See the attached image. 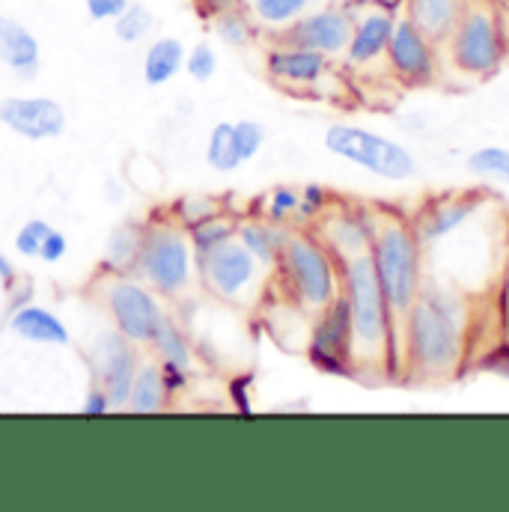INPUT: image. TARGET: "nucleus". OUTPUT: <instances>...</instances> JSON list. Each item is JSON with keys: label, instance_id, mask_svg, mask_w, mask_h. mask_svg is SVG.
Returning a JSON list of instances; mask_svg holds the SVG:
<instances>
[{"label": "nucleus", "instance_id": "0eeeda50", "mask_svg": "<svg viewBox=\"0 0 509 512\" xmlns=\"http://www.w3.org/2000/svg\"><path fill=\"white\" fill-rule=\"evenodd\" d=\"M307 355L316 370L331 373V376H355V352H352V319H349V304L343 295H337L328 307L319 310L310 340H307Z\"/></svg>", "mask_w": 509, "mask_h": 512}, {"label": "nucleus", "instance_id": "79ce46f5", "mask_svg": "<svg viewBox=\"0 0 509 512\" xmlns=\"http://www.w3.org/2000/svg\"><path fill=\"white\" fill-rule=\"evenodd\" d=\"M495 15H498V30H501V39H504V48H507L509 57V6L495 3Z\"/></svg>", "mask_w": 509, "mask_h": 512}, {"label": "nucleus", "instance_id": "58836bf2", "mask_svg": "<svg viewBox=\"0 0 509 512\" xmlns=\"http://www.w3.org/2000/svg\"><path fill=\"white\" fill-rule=\"evenodd\" d=\"M126 6L128 0H87V12L93 21H117Z\"/></svg>", "mask_w": 509, "mask_h": 512}, {"label": "nucleus", "instance_id": "a878e982", "mask_svg": "<svg viewBox=\"0 0 509 512\" xmlns=\"http://www.w3.org/2000/svg\"><path fill=\"white\" fill-rule=\"evenodd\" d=\"M465 170L474 179H489V182H504V185H509V146H501V143L477 146L465 158Z\"/></svg>", "mask_w": 509, "mask_h": 512}, {"label": "nucleus", "instance_id": "412c9836", "mask_svg": "<svg viewBox=\"0 0 509 512\" xmlns=\"http://www.w3.org/2000/svg\"><path fill=\"white\" fill-rule=\"evenodd\" d=\"M152 346H155V352L161 358V376H164L167 393L185 387L188 370H191V349H188V340L182 337V331L167 316L158 325V331L152 337Z\"/></svg>", "mask_w": 509, "mask_h": 512}, {"label": "nucleus", "instance_id": "2eb2a0df", "mask_svg": "<svg viewBox=\"0 0 509 512\" xmlns=\"http://www.w3.org/2000/svg\"><path fill=\"white\" fill-rule=\"evenodd\" d=\"M93 367L99 373V382L108 390L114 405H123L137 373V355L131 349V340L120 331H105L93 340Z\"/></svg>", "mask_w": 509, "mask_h": 512}, {"label": "nucleus", "instance_id": "a18cd8bd", "mask_svg": "<svg viewBox=\"0 0 509 512\" xmlns=\"http://www.w3.org/2000/svg\"><path fill=\"white\" fill-rule=\"evenodd\" d=\"M0 280H3L6 286H12V283H15V268H12V262H9L3 254H0Z\"/></svg>", "mask_w": 509, "mask_h": 512}, {"label": "nucleus", "instance_id": "6e6552de", "mask_svg": "<svg viewBox=\"0 0 509 512\" xmlns=\"http://www.w3.org/2000/svg\"><path fill=\"white\" fill-rule=\"evenodd\" d=\"M137 268L146 274V280L164 292L176 295L185 289L191 280V251L182 233L158 227L140 236V251H137Z\"/></svg>", "mask_w": 509, "mask_h": 512}, {"label": "nucleus", "instance_id": "9d476101", "mask_svg": "<svg viewBox=\"0 0 509 512\" xmlns=\"http://www.w3.org/2000/svg\"><path fill=\"white\" fill-rule=\"evenodd\" d=\"M486 203H489L486 191H447L426 200L411 218V227L423 242V248H432L456 236L462 227H468L486 209Z\"/></svg>", "mask_w": 509, "mask_h": 512}, {"label": "nucleus", "instance_id": "c03bdc74", "mask_svg": "<svg viewBox=\"0 0 509 512\" xmlns=\"http://www.w3.org/2000/svg\"><path fill=\"white\" fill-rule=\"evenodd\" d=\"M245 384H248V379H242V382H233V399H236V405L242 408V411H251V405H248V393H245Z\"/></svg>", "mask_w": 509, "mask_h": 512}, {"label": "nucleus", "instance_id": "c85d7f7f", "mask_svg": "<svg viewBox=\"0 0 509 512\" xmlns=\"http://www.w3.org/2000/svg\"><path fill=\"white\" fill-rule=\"evenodd\" d=\"M215 33H218L221 42H227L233 48H242V45H248L254 39V24L248 21L245 12L227 6V9H221L215 15Z\"/></svg>", "mask_w": 509, "mask_h": 512}, {"label": "nucleus", "instance_id": "473e14b6", "mask_svg": "<svg viewBox=\"0 0 509 512\" xmlns=\"http://www.w3.org/2000/svg\"><path fill=\"white\" fill-rule=\"evenodd\" d=\"M194 233H191V242H194V248H197V254H209L212 248H218V245H224V242H230L233 239V233H236V227L230 224V221H215V218H209V221H203V224H194L191 227Z\"/></svg>", "mask_w": 509, "mask_h": 512}, {"label": "nucleus", "instance_id": "6ab92c4d", "mask_svg": "<svg viewBox=\"0 0 509 512\" xmlns=\"http://www.w3.org/2000/svg\"><path fill=\"white\" fill-rule=\"evenodd\" d=\"M468 6L471 0H405L402 15L423 36H429L438 48H444V42L450 39V33L456 30Z\"/></svg>", "mask_w": 509, "mask_h": 512}, {"label": "nucleus", "instance_id": "f257e3e1", "mask_svg": "<svg viewBox=\"0 0 509 512\" xmlns=\"http://www.w3.org/2000/svg\"><path fill=\"white\" fill-rule=\"evenodd\" d=\"M468 301L426 280L399 322V373L411 384L450 382L468 358Z\"/></svg>", "mask_w": 509, "mask_h": 512}, {"label": "nucleus", "instance_id": "4468645a", "mask_svg": "<svg viewBox=\"0 0 509 512\" xmlns=\"http://www.w3.org/2000/svg\"><path fill=\"white\" fill-rule=\"evenodd\" d=\"M373 230H376V209L337 206L334 212L331 209L325 212V227L319 239L337 259H349V256L370 254Z\"/></svg>", "mask_w": 509, "mask_h": 512}, {"label": "nucleus", "instance_id": "f8f14e48", "mask_svg": "<svg viewBox=\"0 0 509 512\" xmlns=\"http://www.w3.org/2000/svg\"><path fill=\"white\" fill-rule=\"evenodd\" d=\"M203 277L215 295L227 301H239L242 295H248V289L259 277V259L242 242L230 239L212 248L209 254H203Z\"/></svg>", "mask_w": 509, "mask_h": 512}, {"label": "nucleus", "instance_id": "4be33fe9", "mask_svg": "<svg viewBox=\"0 0 509 512\" xmlns=\"http://www.w3.org/2000/svg\"><path fill=\"white\" fill-rule=\"evenodd\" d=\"M9 328L18 337H24L30 343H39V346H66L69 343L66 325L45 307H18L12 313Z\"/></svg>", "mask_w": 509, "mask_h": 512}, {"label": "nucleus", "instance_id": "c9c22d12", "mask_svg": "<svg viewBox=\"0 0 509 512\" xmlns=\"http://www.w3.org/2000/svg\"><path fill=\"white\" fill-rule=\"evenodd\" d=\"M328 209H334V197L325 185H304L301 188V203H298V218L304 221H313V218H322Z\"/></svg>", "mask_w": 509, "mask_h": 512}, {"label": "nucleus", "instance_id": "ea45409f", "mask_svg": "<svg viewBox=\"0 0 509 512\" xmlns=\"http://www.w3.org/2000/svg\"><path fill=\"white\" fill-rule=\"evenodd\" d=\"M69 251V242H66V236L63 233H57V230H51L45 239H42V248H39V256L45 259V262H60L63 256Z\"/></svg>", "mask_w": 509, "mask_h": 512}, {"label": "nucleus", "instance_id": "8fccbe9b", "mask_svg": "<svg viewBox=\"0 0 509 512\" xmlns=\"http://www.w3.org/2000/svg\"><path fill=\"white\" fill-rule=\"evenodd\" d=\"M325 3H340V0H325Z\"/></svg>", "mask_w": 509, "mask_h": 512}, {"label": "nucleus", "instance_id": "7ed1b4c3", "mask_svg": "<svg viewBox=\"0 0 509 512\" xmlns=\"http://www.w3.org/2000/svg\"><path fill=\"white\" fill-rule=\"evenodd\" d=\"M423 254H426V248L417 239L411 218L390 212V209H376L370 259H373L376 277L382 283L384 298H387L396 322H402V316L417 301V295L426 283Z\"/></svg>", "mask_w": 509, "mask_h": 512}, {"label": "nucleus", "instance_id": "1a4fd4ad", "mask_svg": "<svg viewBox=\"0 0 509 512\" xmlns=\"http://www.w3.org/2000/svg\"><path fill=\"white\" fill-rule=\"evenodd\" d=\"M384 60L402 87H429L438 78V45L423 36L405 15L396 18Z\"/></svg>", "mask_w": 509, "mask_h": 512}, {"label": "nucleus", "instance_id": "b1692460", "mask_svg": "<svg viewBox=\"0 0 509 512\" xmlns=\"http://www.w3.org/2000/svg\"><path fill=\"white\" fill-rule=\"evenodd\" d=\"M164 399H167V387H164L161 367H155V364L137 367L126 399L128 411H134V414H155V411L164 408Z\"/></svg>", "mask_w": 509, "mask_h": 512}, {"label": "nucleus", "instance_id": "f704fd0d", "mask_svg": "<svg viewBox=\"0 0 509 512\" xmlns=\"http://www.w3.org/2000/svg\"><path fill=\"white\" fill-rule=\"evenodd\" d=\"M185 69H188V75H191L194 81H200V84L212 81V78H215V72H218L215 48H212L209 42L194 45V48H191V54H185Z\"/></svg>", "mask_w": 509, "mask_h": 512}, {"label": "nucleus", "instance_id": "4c0bfd02", "mask_svg": "<svg viewBox=\"0 0 509 512\" xmlns=\"http://www.w3.org/2000/svg\"><path fill=\"white\" fill-rule=\"evenodd\" d=\"M179 215L185 224H203L209 218H215V203L212 200H200V197H185L179 200Z\"/></svg>", "mask_w": 509, "mask_h": 512}, {"label": "nucleus", "instance_id": "49530a36", "mask_svg": "<svg viewBox=\"0 0 509 512\" xmlns=\"http://www.w3.org/2000/svg\"><path fill=\"white\" fill-rule=\"evenodd\" d=\"M206 3H212L215 9H227V6H233L236 0H206Z\"/></svg>", "mask_w": 509, "mask_h": 512}, {"label": "nucleus", "instance_id": "5701e85b", "mask_svg": "<svg viewBox=\"0 0 509 512\" xmlns=\"http://www.w3.org/2000/svg\"><path fill=\"white\" fill-rule=\"evenodd\" d=\"M185 54L188 51L176 36L155 39L143 57V81L149 87H161V84L173 81L179 75V69H185Z\"/></svg>", "mask_w": 509, "mask_h": 512}, {"label": "nucleus", "instance_id": "cd10ccee", "mask_svg": "<svg viewBox=\"0 0 509 512\" xmlns=\"http://www.w3.org/2000/svg\"><path fill=\"white\" fill-rule=\"evenodd\" d=\"M313 0H251V12L265 27H286L310 9Z\"/></svg>", "mask_w": 509, "mask_h": 512}, {"label": "nucleus", "instance_id": "3c124183", "mask_svg": "<svg viewBox=\"0 0 509 512\" xmlns=\"http://www.w3.org/2000/svg\"><path fill=\"white\" fill-rule=\"evenodd\" d=\"M0 123H3V114H0Z\"/></svg>", "mask_w": 509, "mask_h": 512}, {"label": "nucleus", "instance_id": "aec40b11", "mask_svg": "<svg viewBox=\"0 0 509 512\" xmlns=\"http://www.w3.org/2000/svg\"><path fill=\"white\" fill-rule=\"evenodd\" d=\"M0 63L24 81H33L39 75L36 36L21 21L6 18V15H0Z\"/></svg>", "mask_w": 509, "mask_h": 512}, {"label": "nucleus", "instance_id": "9b49d317", "mask_svg": "<svg viewBox=\"0 0 509 512\" xmlns=\"http://www.w3.org/2000/svg\"><path fill=\"white\" fill-rule=\"evenodd\" d=\"M352 24L355 15L340 6V3H328L322 9H307L301 18H295L292 24L283 27V42L286 45H301L310 51H319L325 57H340L352 39Z\"/></svg>", "mask_w": 509, "mask_h": 512}, {"label": "nucleus", "instance_id": "7c9ffc66", "mask_svg": "<svg viewBox=\"0 0 509 512\" xmlns=\"http://www.w3.org/2000/svg\"><path fill=\"white\" fill-rule=\"evenodd\" d=\"M137 251H140V233L120 227L114 230V236L108 239V251H105V262L117 271L128 268L131 262H137Z\"/></svg>", "mask_w": 509, "mask_h": 512}, {"label": "nucleus", "instance_id": "f3484780", "mask_svg": "<svg viewBox=\"0 0 509 512\" xmlns=\"http://www.w3.org/2000/svg\"><path fill=\"white\" fill-rule=\"evenodd\" d=\"M3 123L12 128L15 134L27 137V140H51L60 137L66 128V114L54 99H6L0 105Z\"/></svg>", "mask_w": 509, "mask_h": 512}, {"label": "nucleus", "instance_id": "f03ea898", "mask_svg": "<svg viewBox=\"0 0 509 512\" xmlns=\"http://www.w3.org/2000/svg\"><path fill=\"white\" fill-rule=\"evenodd\" d=\"M340 295L349 304L355 373H379L382 379L399 370V322L384 298L370 254L340 259Z\"/></svg>", "mask_w": 509, "mask_h": 512}, {"label": "nucleus", "instance_id": "a211bd4d", "mask_svg": "<svg viewBox=\"0 0 509 512\" xmlns=\"http://www.w3.org/2000/svg\"><path fill=\"white\" fill-rule=\"evenodd\" d=\"M331 57L301 48V45H277L265 57V69L274 81L283 84H298V87H313L325 78Z\"/></svg>", "mask_w": 509, "mask_h": 512}, {"label": "nucleus", "instance_id": "20e7f679", "mask_svg": "<svg viewBox=\"0 0 509 512\" xmlns=\"http://www.w3.org/2000/svg\"><path fill=\"white\" fill-rule=\"evenodd\" d=\"M277 265L295 304L304 310L319 313L340 295V259L310 233H286Z\"/></svg>", "mask_w": 509, "mask_h": 512}, {"label": "nucleus", "instance_id": "e433bc0d", "mask_svg": "<svg viewBox=\"0 0 509 512\" xmlns=\"http://www.w3.org/2000/svg\"><path fill=\"white\" fill-rule=\"evenodd\" d=\"M51 233V227L45 221H27L18 236H15V251L21 256H39V248H42V239Z\"/></svg>", "mask_w": 509, "mask_h": 512}, {"label": "nucleus", "instance_id": "ddd939ff", "mask_svg": "<svg viewBox=\"0 0 509 512\" xmlns=\"http://www.w3.org/2000/svg\"><path fill=\"white\" fill-rule=\"evenodd\" d=\"M108 307L114 313L120 334L131 343H152L158 325L164 322V310L152 298V292L128 280H120L108 289Z\"/></svg>", "mask_w": 509, "mask_h": 512}, {"label": "nucleus", "instance_id": "a19ab883", "mask_svg": "<svg viewBox=\"0 0 509 512\" xmlns=\"http://www.w3.org/2000/svg\"><path fill=\"white\" fill-rule=\"evenodd\" d=\"M111 396H108V390L105 387H93L90 393H87V399H84V414L87 417H102V414H108L111 411Z\"/></svg>", "mask_w": 509, "mask_h": 512}, {"label": "nucleus", "instance_id": "72a5a7b5", "mask_svg": "<svg viewBox=\"0 0 509 512\" xmlns=\"http://www.w3.org/2000/svg\"><path fill=\"white\" fill-rule=\"evenodd\" d=\"M233 140H236V152H239V158L245 164V161L256 158V152L262 149L265 126L256 123V120H239V123H233Z\"/></svg>", "mask_w": 509, "mask_h": 512}, {"label": "nucleus", "instance_id": "bb28decb", "mask_svg": "<svg viewBox=\"0 0 509 512\" xmlns=\"http://www.w3.org/2000/svg\"><path fill=\"white\" fill-rule=\"evenodd\" d=\"M206 161L218 170V173H233L242 158L236 152V140H233V123H218L209 134V149H206Z\"/></svg>", "mask_w": 509, "mask_h": 512}, {"label": "nucleus", "instance_id": "de8ad7c7", "mask_svg": "<svg viewBox=\"0 0 509 512\" xmlns=\"http://www.w3.org/2000/svg\"><path fill=\"white\" fill-rule=\"evenodd\" d=\"M504 334H507V346H509V304H504Z\"/></svg>", "mask_w": 509, "mask_h": 512}, {"label": "nucleus", "instance_id": "393cba45", "mask_svg": "<svg viewBox=\"0 0 509 512\" xmlns=\"http://www.w3.org/2000/svg\"><path fill=\"white\" fill-rule=\"evenodd\" d=\"M239 242H242L262 265H274L280 251H283L286 230H280V224H271V221H268V224L251 221V224H242V227H239Z\"/></svg>", "mask_w": 509, "mask_h": 512}, {"label": "nucleus", "instance_id": "c756f323", "mask_svg": "<svg viewBox=\"0 0 509 512\" xmlns=\"http://www.w3.org/2000/svg\"><path fill=\"white\" fill-rule=\"evenodd\" d=\"M114 24H117V39H120V42L137 45V42H143V39L149 36L155 18H152V12H149L143 3H128L126 12H123Z\"/></svg>", "mask_w": 509, "mask_h": 512}, {"label": "nucleus", "instance_id": "dca6fc26", "mask_svg": "<svg viewBox=\"0 0 509 512\" xmlns=\"http://www.w3.org/2000/svg\"><path fill=\"white\" fill-rule=\"evenodd\" d=\"M396 12L384 9V6H370L367 12H361L352 24V39L343 51L346 63L349 66H373L384 60L387 54V42L393 36V27H396Z\"/></svg>", "mask_w": 509, "mask_h": 512}, {"label": "nucleus", "instance_id": "37998d69", "mask_svg": "<svg viewBox=\"0 0 509 512\" xmlns=\"http://www.w3.org/2000/svg\"><path fill=\"white\" fill-rule=\"evenodd\" d=\"M501 298H504V304H509V230L507 245H504V262H501Z\"/></svg>", "mask_w": 509, "mask_h": 512}, {"label": "nucleus", "instance_id": "39448f33", "mask_svg": "<svg viewBox=\"0 0 509 512\" xmlns=\"http://www.w3.org/2000/svg\"><path fill=\"white\" fill-rule=\"evenodd\" d=\"M450 66L471 78V81H486L501 72L507 63V48L498 30V15H495V0H471L465 9L462 21L444 42Z\"/></svg>", "mask_w": 509, "mask_h": 512}, {"label": "nucleus", "instance_id": "423d86ee", "mask_svg": "<svg viewBox=\"0 0 509 512\" xmlns=\"http://www.w3.org/2000/svg\"><path fill=\"white\" fill-rule=\"evenodd\" d=\"M325 149L361 170H367L370 176L402 185L411 182L420 173L417 158L411 155L408 146H402L393 137H384L379 131H370L364 126H352V123H334L325 131Z\"/></svg>", "mask_w": 509, "mask_h": 512}, {"label": "nucleus", "instance_id": "09e8293b", "mask_svg": "<svg viewBox=\"0 0 509 512\" xmlns=\"http://www.w3.org/2000/svg\"><path fill=\"white\" fill-rule=\"evenodd\" d=\"M495 3H501V6H509V0H495Z\"/></svg>", "mask_w": 509, "mask_h": 512}, {"label": "nucleus", "instance_id": "2f4dec72", "mask_svg": "<svg viewBox=\"0 0 509 512\" xmlns=\"http://www.w3.org/2000/svg\"><path fill=\"white\" fill-rule=\"evenodd\" d=\"M298 203H301V191L298 188H289V185H280L268 194L265 200V215L271 224H286L292 218H298Z\"/></svg>", "mask_w": 509, "mask_h": 512}]
</instances>
